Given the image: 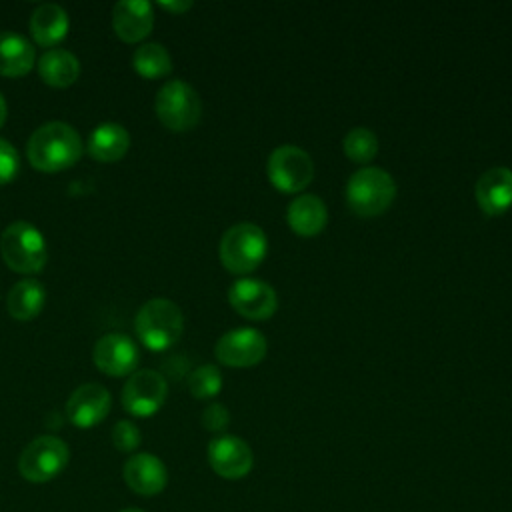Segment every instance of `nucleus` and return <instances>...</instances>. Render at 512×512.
<instances>
[{
    "label": "nucleus",
    "mask_w": 512,
    "mask_h": 512,
    "mask_svg": "<svg viewBox=\"0 0 512 512\" xmlns=\"http://www.w3.org/2000/svg\"><path fill=\"white\" fill-rule=\"evenodd\" d=\"M26 156L40 172H62L82 156L80 134L66 122H46L28 138Z\"/></svg>",
    "instance_id": "nucleus-1"
},
{
    "label": "nucleus",
    "mask_w": 512,
    "mask_h": 512,
    "mask_svg": "<svg viewBox=\"0 0 512 512\" xmlns=\"http://www.w3.org/2000/svg\"><path fill=\"white\" fill-rule=\"evenodd\" d=\"M134 330L148 350L164 352L172 348L182 336V310L168 298H152L138 310Z\"/></svg>",
    "instance_id": "nucleus-2"
},
{
    "label": "nucleus",
    "mask_w": 512,
    "mask_h": 512,
    "mask_svg": "<svg viewBox=\"0 0 512 512\" xmlns=\"http://www.w3.org/2000/svg\"><path fill=\"white\" fill-rule=\"evenodd\" d=\"M396 198L394 178L378 168L366 166L356 170L346 184V202L350 210L362 218L384 214Z\"/></svg>",
    "instance_id": "nucleus-3"
},
{
    "label": "nucleus",
    "mask_w": 512,
    "mask_h": 512,
    "mask_svg": "<svg viewBox=\"0 0 512 512\" xmlns=\"http://www.w3.org/2000/svg\"><path fill=\"white\" fill-rule=\"evenodd\" d=\"M0 254L6 266L20 274H36L48 260L44 236L26 220H16L4 228L0 236Z\"/></svg>",
    "instance_id": "nucleus-4"
},
{
    "label": "nucleus",
    "mask_w": 512,
    "mask_h": 512,
    "mask_svg": "<svg viewBox=\"0 0 512 512\" xmlns=\"http://www.w3.org/2000/svg\"><path fill=\"white\" fill-rule=\"evenodd\" d=\"M220 262L232 274H248L260 266L268 252L264 230L252 222L230 226L220 240Z\"/></svg>",
    "instance_id": "nucleus-5"
},
{
    "label": "nucleus",
    "mask_w": 512,
    "mask_h": 512,
    "mask_svg": "<svg viewBox=\"0 0 512 512\" xmlns=\"http://www.w3.org/2000/svg\"><path fill=\"white\" fill-rule=\"evenodd\" d=\"M154 110L168 130L186 132L200 122L202 100L188 82L170 80L158 90Z\"/></svg>",
    "instance_id": "nucleus-6"
},
{
    "label": "nucleus",
    "mask_w": 512,
    "mask_h": 512,
    "mask_svg": "<svg viewBox=\"0 0 512 512\" xmlns=\"http://www.w3.org/2000/svg\"><path fill=\"white\" fill-rule=\"evenodd\" d=\"M70 452L64 440L58 436H38L26 444L18 458V472L24 480L44 484L56 478L68 464Z\"/></svg>",
    "instance_id": "nucleus-7"
},
{
    "label": "nucleus",
    "mask_w": 512,
    "mask_h": 512,
    "mask_svg": "<svg viewBox=\"0 0 512 512\" xmlns=\"http://www.w3.org/2000/svg\"><path fill=\"white\" fill-rule=\"evenodd\" d=\"M272 186L284 194L302 192L314 178V162L310 154L298 146L284 144L272 150L266 164Z\"/></svg>",
    "instance_id": "nucleus-8"
},
{
    "label": "nucleus",
    "mask_w": 512,
    "mask_h": 512,
    "mask_svg": "<svg viewBox=\"0 0 512 512\" xmlns=\"http://www.w3.org/2000/svg\"><path fill=\"white\" fill-rule=\"evenodd\" d=\"M168 396V384L156 370H136L122 388V406L136 418L156 414Z\"/></svg>",
    "instance_id": "nucleus-9"
},
{
    "label": "nucleus",
    "mask_w": 512,
    "mask_h": 512,
    "mask_svg": "<svg viewBox=\"0 0 512 512\" xmlns=\"http://www.w3.org/2000/svg\"><path fill=\"white\" fill-rule=\"evenodd\" d=\"M268 342L256 328H234L220 336L214 346L216 358L232 368H250L264 360Z\"/></svg>",
    "instance_id": "nucleus-10"
},
{
    "label": "nucleus",
    "mask_w": 512,
    "mask_h": 512,
    "mask_svg": "<svg viewBox=\"0 0 512 512\" xmlns=\"http://www.w3.org/2000/svg\"><path fill=\"white\" fill-rule=\"evenodd\" d=\"M92 360L96 368L108 376H128L138 368L140 350L128 334L108 332L94 344Z\"/></svg>",
    "instance_id": "nucleus-11"
},
{
    "label": "nucleus",
    "mask_w": 512,
    "mask_h": 512,
    "mask_svg": "<svg viewBox=\"0 0 512 512\" xmlns=\"http://www.w3.org/2000/svg\"><path fill=\"white\" fill-rule=\"evenodd\" d=\"M228 302L248 320H268L278 308L274 288L258 278L236 280L228 290Z\"/></svg>",
    "instance_id": "nucleus-12"
},
{
    "label": "nucleus",
    "mask_w": 512,
    "mask_h": 512,
    "mask_svg": "<svg viewBox=\"0 0 512 512\" xmlns=\"http://www.w3.org/2000/svg\"><path fill=\"white\" fill-rule=\"evenodd\" d=\"M208 462L218 476L226 480H238L252 470L254 456L242 438L224 434L216 436L208 444Z\"/></svg>",
    "instance_id": "nucleus-13"
},
{
    "label": "nucleus",
    "mask_w": 512,
    "mask_h": 512,
    "mask_svg": "<svg viewBox=\"0 0 512 512\" xmlns=\"http://www.w3.org/2000/svg\"><path fill=\"white\" fill-rule=\"evenodd\" d=\"M110 392L94 382L78 386L66 404V416L76 428H92L110 412Z\"/></svg>",
    "instance_id": "nucleus-14"
},
{
    "label": "nucleus",
    "mask_w": 512,
    "mask_h": 512,
    "mask_svg": "<svg viewBox=\"0 0 512 512\" xmlns=\"http://www.w3.org/2000/svg\"><path fill=\"white\" fill-rule=\"evenodd\" d=\"M122 478L132 492L140 496H156L164 490L168 472L158 456L150 452H138L124 462Z\"/></svg>",
    "instance_id": "nucleus-15"
},
{
    "label": "nucleus",
    "mask_w": 512,
    "mask_h": 512,
    "mask_svg": "<svg viewBox=\"0 0 512 512\" xmlns=\"http://www.w3.org/2000/svg\"><path fill=\"white\" fill-rule=\"evenodd\" d=\"M154 26V10L146 0H120L112 10V28L124 42L144 40Z\"/></svg>",
    "instance_id": "nucleus-16"
},
{
    "label": "nucleus",
    "mask_w": 512,
    "mask_h": 512,
    "mask_svg": "<svg viewBox=\"0 0 512 512\" xmlns=\"http://www.w3.org/2000/svg\"><path fill=\"white\" fill-rule=\"evenodd\" d=\"M476 200L484 214L498 216L512 206V170L496 166L486 170L476 182Z\"/></svg>",
    "instance_id": "nucleus-17"
},
{
    "label": "nucleus",
    "mask_w": 512,
    "mask_h": 512,
    "mask_svg": "<svg viewBox=\"0 0 512 512\" xmlns=\"http://www.w3.org/2000/svg\"><path fill=\"white\" fill-rule=\"evenodd\" d=\"M68 14L58 4H40L30 16V32L36 44L50 48L60 44L68 34Z\"/></svg>",
    "instance_id": "nucleus-18"
},
{
    "label": "nucleus",
    "mask_w": 512,
    "mask_h": 512,
    "mask_svg": "<svg viewBox=\"0 0 512 512\" xmlns=\"http://www.w3.org/2000/svg\"><path fill=\"white\" fill-rule=\"evenodd\" d=\"M288 224L300 236H316L328 222L324 202L314 194H300L288 206Z\"/></svg>",
    "instance_id": "nucleus-19"
},
{
    "label": "nucleus",
    "mask_w": 512,
    "mask_h": 512,
    "mask_svg": "<svg viewBox=\"0 0 512 512\" xmlns=\"http://www.w3.org/2000/svg\"><path fill=\"white\" fill-rule=\"evenodd\" d=\"M34 48L28 38L4 30L0 32V76H24L34 66Z\"/></svg>",
    "instance_id": "nucleus-20"
},
{
    "label": "nucleus",
    "mask_w": 512,
    "mask_h": 512,
    "mask_svg": "<svg viewBox=\"0 0 512 512\" xmlns=\"http://www.w3.org/2000/svg\"><path fill=\"white\" fill-rule=\"evenodd\" d=\"M130 148V134L122 124L104 122L96 126L88 140V152L98 162H116Z\"/></svg>",
    "instance_id": "nucleus-21"
},
{
    "label": "nucleus",
    "mask_w": 512,
    "mask_h": 512,
    "mask_svg": "<svg viewBox=\"0 0 512 512\" xmlns=\"http://www.w3.org/2000/svg\"><path fill=\"white\" fill-rule=\"evenodd\" d=\"M38 74L48 86L68 88L80 76V62L72 52L62 48H52L40 56Z\"/></svg>",
    "instance_id": "nucleus-22"
},
{
    "label": "nucleus",
    "mask_w": 512,
    "mask_h": 512,
    "mask_svg": "<svg viewBox=\"0 0 512 512\" xmlns=\"http://www.w3.org/2000/svg\"><path fill=\"white\" fill-rule=\"evenodd\" d=\"M44 302H46V290L34 278H24V280L16 282L10 288L8 298H6L8 314L20 322H28V320L36 318L42 312Z\"/></svg>",
    "instance_id": "nucleus-23"
},
{
    "label": "nucleus",
    "mask_w": 512,
    "mask_h": 512,
    "mask_svg": "<svg viewBox=\"0 0 512 512\" xmlns=\"http://www.w3.org/2000/svg\"><path fill=\"white\" fill-rule=\"evenodd\" d=\"M132 64H134V70L142 78H148V80L162 78V76L170 74V70H172V58H170L168 50L156 42H148V44H142L140 48H136Z\"/></svg>",
    "instance_id": "nucleus-24"
},
{
    "label": "nucleus",
    "mask_w": 512,
    "mask_h": 512,
    "mask_svg": "<svg viewBox=\"0 0 512 512\" xmlns=\"http://www.w3.org/2000/svg\"><path fill=\"white\" fill-rule=\"evenodd\" d=\"M342 148H344V154L352 162L366 164L378 152V138L372 130H368L364 126H358V128L348 130V134L342 140Z\"/></svg>",
    "instance_id": "nucleus-25"
},
{
    "label": "nucleus",
    "mask_w": 512,
    "mask_h": 512,
    "mask_svg": "<svg viewBox=\"0 0 512 512\" xmlns=\"http://www.w3.org/2000/svg\"><path fill=\"white\" fill-rule=\"evenodd\" d=\"M186 384H188V390L194 398L210 400L222 390V374L216 366L204 364V366H198L196 370L190 372Z\"/></svg>",
    "instance_id": "nucleus-26"
},
{
    "label": "nucleus",
    "mask_w": 512,
    "mask_h": 512,
    "mask_svg": "<svg viewBox=\"0 0 512 512\" xmlns=\"http://www.w3.org/2000/svg\"><path fill=\"white\" fill-rule=\"evenodd\" d=\"M140 442H142V434L134 422H130V420L116 422V426L112 430V444L120 452H134L140 446Z\"/></svg>",
    "instance_id": "nucleus-27"
},
{
    "label": "nucleus",
    "mask_w": 512,
    "mask_h": 512,
    "mask_svg": "<svg viewBox=\"0 0 512 512\" xmlns=\"http://www.w3.org/2000/svg\"><path fill=\"white\" fill-rule=\"evenodd\" d=\"M18 168L20 160L16 148L6 138H0V186L12 182L18 174Z\"/></svg>",
    "instance_id": "nucleus-28"
},
{
    "label": "nucleus",
    "mask_w": 512,
    "mask_h": 512,
    "mask_svg": "<svg viewBox=\"0 0 512 512\" xmlns=\"http://www.w3.org/2000/svg\"><path fill=\"white\" fill-rule=\"evenodd\" d=\"M230 424V412L224 404L212 402L202 412V426L210 432H224Z\"/></svg>",
    "instance_id": "nucleus-29"
},
{
    "label": "nucleus",
    "mask_w": 512,
    "mask_h": 512,
    "mask_svg": "<svg viewBox=\"0 0 512 512\" xmlns=\"http://www.w3.org/2000/svg\"><path fill=\"white\" fill-rule=\"evenodd\" d=\"M160 6L168 12H174V14H182L186 10L192 8V2H160Z\"/></svg>",
    "instance_id": "nucleus-30"
},
{
    "label": "nucleus",
    "mask_w": 512,
    "mask_h": 512,
    "mask_svg": "<svg viewBox=\"0 0 512 512\" xmlns=\"http://www.w3.org/2000/svg\"><path fill=\"white\" fill-rule=\"evenodd\" d=\"M6 112H8V108H6L4 96L0 94V126H2V124H4V120H6Z\"/></svg>",
    "instance_id": "nucleus-31"
},
{
    "label": "nucleus",
    "mask_w": 512,
    "mask_h": 512,
    "mask_svg": "<svg viewBox=\"0 0 512 512\" xmlns=\"http://www.w3.org/2000/svg\"><path fill=\"white\" fill-rule=\"evenodd\" d=\"M120 512H144V510H140V508H124Z\"/></svg>",
    "instance_id": "nucleus-32"
}]
</instances>
